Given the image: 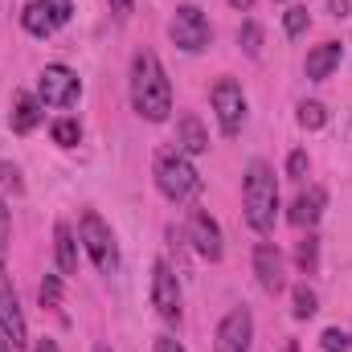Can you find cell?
<instances>
[{
	"instance_id": "ffe728a7",
	"label": "cell",
	"mask_w": 352,
	"mask_h": 352,
	"mask_svg": "<svg viewBox=\"0 0 352 352\" xmlns=\"http://www.w3.org/2000/svg\"><path fill=\"white\" fill-rule=\"evenodd\" d=\"M291 303H295V307H291L295 320H311V316L320 311V299H316V291H311L307 283H299V287L291 291Z\"/></svg>"
},
{
	"instance_id": "5b68a950",
	"label": "cell",
	"mask_w": 352,
	"mask_h": 352,
	"mask_svg": "<svg viewBox=\"0 0 352 352\" xmlns=\"http://www.w3.org/2000/svg\"><path fill=\"white\" fill-rule=\"evenodd\" d=\"M168 37H173V45H180L184 54L209 50V37H213L209 16H205L197 4H180V8L173 12V21H168Z\"/></svg>"
},
{
	"instance_id": "3957f363",
	"label": "cell",
	"mask_w": 352,
	"mask_h": 352,
	"mask_svg": "<svg viewBox=\"0 0 352 352\" xmlns=\"http://www.w3.org/2000/svg\"><path fill=\"white\" fill-rule=\"evenodd\" d=\"M156 188L173 201V205H184V201H192L197 192H201V176L197 168L188 164V156L180 152V148H164V152H156Z\"/></svg>"
},
{
	"instance_id": "ba28073f",
	"label": "cell",
	"mask_w": 352,
	"mask_h": 352,
	"mask_svg": "<svg viewBox=\"0 0 352 352\" xmlns=\"http://www.w3.org/2000/svg\"><path fill=\"white\" fill-rule=\"evenodd\" d=\"M209 98H213V111H217L221 131H226V135H238L242 123H246V94H242V87H238L234 78H221Z\"/></svg>"
},
{
	"instance_id": "d590c367",
	"label": "cell",
	"mask_w": 352,
	"mask_h": 352,
	"mask_svg": "<svg viewBox=\"0 0 352 352\" xmlns=\"http://www.w3.org/2000/svg\"><path fill=\"white\" fill-rule=\"evenodd\" d=\"M278 352H299V344H295V340H287V344H283Z\"/></svg>"
},
{
	"instance_id": "8d00e7d4",
	"label": "cell",
	"mask_w": 352,
	"mask_h": 352,
	"mask_svg": "<svg viewBox=\"0 0 352 352\" xmlns=\"http://www.w3.org/2000/svg\"><path fill=\"white\" fill-rule=\"evenodd\" d=\"M94 352H111V349H107V344H98V349H94Z\"/></svg>"
},
{
	"instance_id": "83f0119b",
	"label": "cell",
	"mask_w": 352,
	"mask_h": 352,
	"mask_svg": "<svg viewBox=\"0 0 352 352\" xmlns=\"http://www.w3.org/2000/svg\"><path fill=\"white\" fill-rule=\"evenodd\" d=\"M287 176L291 180H303L307 176V152H291L287 156Z\"/></svg>"
},
{
	"instance_id": "7a4b0ae2",
	"label": "cell",
	"mask_w": 352,
	"mask_h": 352,
	"mask_svg": "<svg viewBox=\"0 0 352 352\" xmlns=\"http://www.w3.org/2000/svg\"><path fill=\"white\" fill-rule=\"evenodd\" d=\"M242 205H246V226L254 234H270L278 217V180L266 160H254L242 176Z\"/></svg>"
},
{
	"instance_id": "d4e9b609",
	"label": "cell",
	"mask_w": 352,
	"mask_h": 352,
	"mask_svg": "<svg viewBox=\"0 0 352 352\" xmlns=\"http://www.w3.org/2000/svg\"><path fill=\"white\" fill-rule=\"evenodd\" d=\"M37 295H41V307H58L62 303V278L58 274H45L41 287H37Z\"/></svg>"
},
{
	"instance_id": "9a60e30c",
	"label": "cell",
	"mask_w": 352,
	"mask_h": 352,
	"mask_svg": "<svg viewBox=\"0 0 352 352\" xmlns=\"http://www.w3.org/2000/svg\"><path fill=\"white\" fill-rule=\"evenodd\" d=\"M324 205H328V192L320 188V184H311L307 192H299L295 201H291V226H299V230H311L320 217H324Z\"/></svg>"
},
{
	"instance_id": "e575fe53",
	"label": "cell",
	"mask_w": 352,
	"mask_h": 352,
	"mask_svg": "<svg viewBox=\"0 0 352 352\" xmlns=\"http://www.w3.org/2000/svg\"><path fill=\"white\" fill-rule=\"evenodd\" d=\"M0 352H16L12 344H8V340H4V332H0Z\"/></svg>"
},
{
	"instance_id": "f546056e",
	"label": "cell",
	"mask_w": 352,
	"mask_h": 352,
	"mask_svg": "<svg viewBox=\"0 0 352 352\" xmlns=\"http://www.w3.org/2000/svg\"><path fill=\"white\" fill-rule=\"evenodd\" d=\"M107 4H111L115 16H131V8H135V0H107Z\"/></svg>"
},
{
	"instance_id": "8992f818",
	"label": "cell",
	"mask_w": 352,
	"mask_h": 352,
	"mask_svg": "<svg viewBox=\"0 0 352 352\" xmlns=\"http://www.w3.org/2000/svg\"><path fill=\"white\" fill-rule=\"evenodd\" d=\"M78 94H82V82H78V74L70 66L54 62V66L41 70V78H37L41 107H70V102H78Z\"/></svg>"
},
{
	"instance_id": "d6a6232c",
	"label": "cell",
	"mask_w": 352,
	"mask_h": 352,
	"mask_svg": "<svg viewBox=\"0 0 352 352\" xmlns=\"http://www.w3.org/2000/svg\"><path fill=\"white\" fill-rule=\"evenodd\" d=\"M33 352H62V349H58V340H37Z\"/></svg>"
},
{
	"instance_id": "4fadbf2b",
	"label": "cell",
	"mask_w": 352,
	"mask_h": 352,
	"mask_svg": "<svg viewBox=\"0 0 352 352\" xmlns=\"http://www.w3.org/2000/svg\"><path fill=\"white\" fill-rule=\"evenodd\" d=\"M254 274H258V287L266 295H278L287 287V263H283L274 242H258L254 246Z\"/></svg>"
},
{
	"instance_id": "8fae6325",
	"label": "cell",
	"mask_w": 352,
	"mask_h": 352,
	"mask_svg": "<svg viewBox=\"0 0 352 352\" xmlns=\"http://www.w3.org/2000/svg\"><path fill=\"white\" fill-rule=\"evenodd\" d=\"M188 242H192V250H197L205 263H221V254H226V246H221V226H217L205 209H192V213H188Z\"/></svg>"
},
{
	"instance_id": "484cf974",
	"label": "cell",
	"mask_w": 352,
	"mask_h": 352,
	"mask_svg": "<svg viewBox=\"0 0 352 352\" xmlns=\"http://www.w3.org/2000/svg\"><path fill=\"white\" fill-rule=\"evenodd\" d=\"M0 188H8V192H25L21 168H16V164H8V160H0Z\"/></svg>"
},
{
	"instance_id": "1f68e13d",
	"label": "cell",
	"mask_w": 352,
	"mask_h": 352,
	"mask_svg": "<svg viewBox=\"0 0 352 352\" xmlns=\"http://www.w3.org/2000/svg\"><path fill=\"white\" fill-rule=\"evenodd\" d=\"M156 352H184V349L176 344L173 336H160V340H156Z\"/></svg>"
},
{
	"instance_id": "9c48e42d",
	"label": "cell",
	"mask_w": 352,
	"mask_h": 352,
	"mask_svg": "<svg viewBox=\"0 0 352 352\" xmlns=\"http://www.w3.org/2000/svg\"><path fill=\"white\" fill-rule=\"evenodd\" d=\"M250 344H254V316H250V307H234L217 324L213 352H250Z\"/></svg>"
},
{
	"instance_id": "7402d4cb",
	"label": "cell",
	"mask_w": 352,
	"mask_h": 352,
	"mask_svg": "<svg viewBox=\"0 0 352 352\" xmlns=\"http://www.w3.org/2000/svg\"><path fill=\"white\" fill-rule=\"evenodd\" d=\"M328 123V107L324 102H299V127H307V131H320Z\"/></svg>"
},
{
	"instance_id": "603a6c76",
	"label": "cell",
	"mask_w": 352,
	"mask_h": 352,
	"mask_svg": "<svg viewBox=\"0 0 352 352\" xmlns=\"http://www.w3.org/2000/svg\"><path fill=\"white\" fill-rule=\"evenodd\" d=\"M50 135H54V144H58V148H74V144L82 140V127H78L74 119H58V123L50 127Z\"/></svg>"
},
{
	"instance_id": "52a82bcc",
	"label": "cell",
	"mask_w": 352,
	"mask_h": 352,
	"mask_svg": "<svg viewBox=\"0 0 352 352\" xmlns=\"http://www.w3.org/2000/svg\"><path fill=\"white\" fill-rule=\"evenodd\" d=\"M70 16H74V4H70V0H33V4L21 12V25H25V33H33V37H54Z\"/></svg>"
},
{
	"instance_id": "d6986e66",
	"label": "cell",
	"mask_w": 352,
	"mask_h": 352,
	"mask_svg": "<svg viewBox=\"0 0 352 352\" xmlns=\"http://www.w3.org/2000/svg\"><path fill=\"white\" fill-rule=\"evenodd\" d=\"M295 263H299L303 274H316V270H320V238H316V234L299 238V246H295Z\"/></svg>"
},
{
	"instance_id": "e0dca14e",
	"label": "cell",
	"mask_w": 352,
	"mask_h": 352,
	"mask_svg": "<svg viewBox=\"0 0 352 352\" xmlns=\"http://www.w3.org/2000/svg\"><path fill=\"white\" fill-rule=\"evenodd\" d=\"M176 144H180L184 156H205V152H209V131L201 127L197 115H180V123H176Z\"/></svg>"
},
{
	"instance_id": "7c38bea8",
	"label": "cell",
	"mask_w": 352,
	"mask_h": 352,
	"mask_svg": "<svg viewBox=\"0 0 352 352\" xmlns=\"http://www.w3.org/2000/svg\"><path fill=\"white\" fill-rule=\"evenodd\" d=\"M0 332L12 349H25L29 344V328H25V316H21V299L8 283V274H0Z\"/></svg>"
},
{
	"instance_id": "2e32d148",
	"label": "cell",
	"mask_w": 352,
	"mask_h": 352,
	"mask_svg": "<svg viewBox=\"0 0 352 352\" xmlns=\"http://www.w3.org/2000/svg\"><path fill=\"white\" fill-rule=\"evenodd\" d=\"M340 58H344V50H340V41H324V45H316L311 54H307V62H303V70H307V78H316V82H324L336 66H340Z\"/></svg>"
},
{
	"instance_id": "f1b7e54d",
	"label": "cell",
	"mask_w": 352,
	"mask_h": 352,
	"mask_svg": "<svg viewBox=\"0 0 352 352\" xmlns=\"http://www.w3.org/2000/svg\"><path fill=\"white\" fill-rule=\"evenodd\" d=\"M8 230H12V217H8L4 197H0V266H4V254H8Z\"/></svg>"
},
{
	"instance_id": "6da1fadb",
	"label": "cell",
	"mask_w": 352,
	"mask_h": 352,
	"mask_svg": "<svg viewBox=\"0 0 352 352\" xmlns=\"http://www.w3.org/2000/svg\"><path fill=\"white\" fill-rule=\"evenodd\" d=\"M131 107L148 123H164L173 111V82L152 50L135 54V62H131Z\"/></svg>"
},
{
	"instance_id": "836d02e7",
	"label": "cell",
	"mask_w": 352,
	"mask_h": 352,
	"mask_svg": "<svg viewBox=\"0 0 352 352\" xmlns=\"http://www.w3.org/2000/svg\"><path fill=\"white\" fill-rule=\"evenodd\" d=\"M230 8H238V12H246V8H254V0H230Z\"/></svg>"
},
{
	"instance_id": "30bf717a",
	"label": "cell",
	"mask_w": 352,
	"mask_h": 352,
	"mask_svg": "<svg viewBox=\"0 0 352 352\" xmlns=\"http://www.w3.org/2000/svg\"><path fill=\"white\" fill-rule=\"evenodd\" d=\"M152 303H156L164 324H180V283H176V270L168 263L152 266Z\"/></svg>"
},
{
	"instance_id": "4316f807",
	"label": "cell",
	"mask_w": 352,
	"mask_h": 352,
	"mask_svg": "<svg viewBox=\"0 0 352 352\" xmlns=\"http://www.w3.org/2000/svg\"><path fill=\"white\" fill-rule=\"evenodd\" d=\"M320 344H324V352H349L352 349L349 332H340V328H328V332L320 336Z\"/></svg>"
},
{
	"instance_id": "ac0fdd59",
	"label": "cell",
	"mask_w": 352,
	"mask_h": 352,
	"mask_svg": "<svg viewBox=\"0 0 352 352\" xmlns=\"http://www.w3.org/2000/svg\"><path fill=\"white\" fill-rule=\"evenodd\" d=\"M54 258H58V270L62 274H74L78 270V242H74V230L66 221L54 226Z\"/></svg>"
},
{
	"instance_id": "5bb4252c",
	"label": "cell",
	"mask_w": 352,
	"mask_h": 352,
	"mask_svg": "<svg viewBox=\"0 0 352 352\" xmlns=\"http://www.w3.org/2000/svg\"><path fill=\"white\" fill-rule=\"evenodd\" d=\"M41 115H45V107H41V98H37V94H29V90H16V94H12L8 127H12L16 135H29V131L41 123Z\"/></svg>"
},
{
	"instance_id": "44dd1931",
	"label": "cell",
	"mask_w": 352,
	"mask_h": 352,
	"mask_svg": "<svg viewBox=\"0 0 352 352\" xmlns=\"http://www.w3.org/2000/svg\"><path fill=\"white\" fill-rule=\"evenodd\" d=\"M238 45L246 50V58H258V54H263V25H258V21H246V25L238 29Z\"/></svg>"
},
{
	"instance_id": "cb8c5ba5",
	"label": "cell",
	"mask_w": 352,
	"mask_h": 352,
	"mask_svg": "<svg viewBox=\"0 0 352 352\" xmlns=\"http://www.w3.org/2000/svg\"><path fill=\"white\" fill-rule=\"evenodd\" d=\"M307 25H311L307 8H287V12H283V29H287V37H299V33H307Z\"/></svg>"
},
{
	"instance_id": "277c9868",
	"label": "cell",
	"mask_w": 352,
	"mask_h": 352,
	"mask_svg": "<svg viewBox=\"0 0 352 352\" xmlns=\"http://www.w3.org/2000/svg\"><path fill=\"white\" fill-rule=\"evenodd\" d=\"M78 238H82V246H87L90 263L98 266L102 274H115V270H119V242H115V230H111L98 213H82Z\"/></svg>"
},
{
	"instance_id": "4dcf8cb0",
	"label": "cell",
	"mask_w": 352,
	"mask_h": 352,
	"mask_svg": "<svg viewBox=\"0 0 352 352\" xmlns=\"http://www.w3.org/2000/svg\"><path fill=\"white\" fill-rule=\"evenodd\" d=\"M349 0H328V12H332V16H340V21H344V16H349Z\"/></svg>"
}]
</instances>
